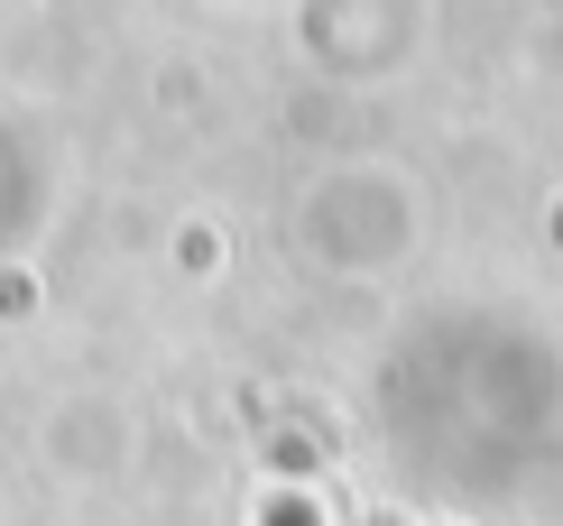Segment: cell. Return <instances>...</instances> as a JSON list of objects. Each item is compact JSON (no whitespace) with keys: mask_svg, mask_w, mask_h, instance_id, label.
Returning <instances> with one entry per match:
<instances>
[{"mask_svg":"<svg viewBox=\"0 0 563 526\" xmlns=\"http://www.w3.org/2000/svg\"><path fill=\"white\" fill-rule=\"evenodd\" d=\"M268 526H323V508H314V498H277Z\"/></svg>","mask_w":563,"mask_h":526,"instance_id":"1","label":"cell"}]
</instances>
